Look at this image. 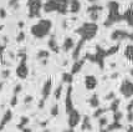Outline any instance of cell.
<instances>
[{
	"label": "cell",
	"instance_id": "obj_30",
	"mask_svg": "<svg viewBox=\"0 0 133 132\" xmlns=\"http://www.w3.org/2000/svg\"><path fill=\"white\" fill-rule=\"evenodd\" d=\"M106 111H107V109H98V107H97V110L93 112V117H95V118H99Z\"/></svg>",
	"mask_w": 133,
	"mask_h": 132
},
{
	"label": "cell",
	"instance_id": "obj_2",
	"mask_svg": "<svg viewBox=\"0 0 133 132\" xmlns=\"http://www.w3.org/2000/svg\"><path fill=\"white\" fill-rule=\"evenodd\" d=\"M97 33H98V25L96 23H93V21L83 23L80 28L76 29V34L80 36V40L85 41V42L92 40L97 35Z\"/></svg>",
	"mask_w": 133,
	"mask_h": 132
},
{
	"label": "cell",
	"instance_id": "obj_26",
	"mask_svg": "<svg viewBox=\"0 0 133 132\" xmlns=\"http://www.w3.org/2000/svg\"><path fill=\"white\" fill-rule=\"evenodd\" d=\"M29 123V117H26V116H23L21 118H20V122L17 123V128L19 130H23L24 127H26V125Z\"/></svg>",
	"mask_w": 133,
	"mask_h": 132
},
{
	"label": "cell",
	"instance_id": "obj_19",
	"mask_svg": "<svg viewBox=\"0 0 133 132\" xmlns=\"http://www.w3.org/2000/svg\"><path fill=\"white\" fill-rule=\"evenodd\" d=\"M47 46H49V49L52 50L54 52L60 51V47H58V45H57V41H56V39H55V36H54V35L50 37V40L47 41Z\"/></svg>",
	"mask_w": 133,
	"mask_h": 132
},
{
	"label": "cell",
	"instance_id": "obj_35",
	"mask_svg": "<svg viewBox=\"0 0 133 132\" xmlns=\"http://www.w3.org/2000/svg\"><path fill=\"white\" fill-rule=\"evenodd\" d=\"M113 98H116L115 97V92H112L111 91L108 95H106V97H104V100H108V101H112Z\"/></svg>",
	"mask_w": 133,
	"mask_h": 132
},
{
	"label": "cell",
	"instance_id": "obj_9",
	"mask_svg": "<svg viewBox=\"0 0 133 132\" xmlns=\"http://www.w3.org/2000/svg\"><path fill=\"white\" fill-rule=\"evenodd\" d=\"M81 121L82 116L76 109L72 110L70 114H67V123H69V127H71V128H75L77 125H80Z\"/></svg>",
	"mask_w": 133,
	"mask_h": 132
},
{
	"label": "cell",
	"instance_id": "obj_16",
	"mask_svg": "<svg viewBox=\"0 0 133 132\" xmlns=\"http://www.w3.org/2000/svg\"><path fill=\"white\" fill-rule=\"evenodd\" d=\"M123 20H126V23L133 28V5H131L123 14Z\"/></svg>",
	"mask_w": 133,
	"mask_h": 132
},
{
	"label": "cell",
	"instance_id": "obj_6",
	"mask_svg": "<svg viewBox=\"0 0 133 132\" xmlns=\"http://www.w3.org/2000/svg\"><path fill=\"white\" fill-rule=\"evenodd\" d=\"M119 93L124 98H132L133 97V81L124 79L119 85Z\"/></svg>",
	"mask_w": 133,
	"mask_h": 132
},
{
	"label": "cell",
	"instance_id": "obj_8",
	"mask_svg": "<svg viewBox=\"0 0 133 132\" xmlns=\"http://www.w3.org/2000/svg\"><path fill=\"white\" fill-rule=\"evenodd\" d=\"M111 39L113 41H122V40H133V33H128L126 30H115L112 34H111Z\"/></svg>",
	"mask_w": 133,
	"mask_h": 132
},
{
	"label": "cell",
	"instance_id": "obj_1",
	"mask_svg": "<svg viewBox=\"0 0 133 132\" xmlns=\"http://www.w3.org/2000/svg\"><path fill=\"white\" fill-rule=\"evenodd\" d=\"M52 29V23L49 19H40L37 23H35L31 26V35L36 37V39H44L47 35L50 34V31Z\"/></svg>",
	"mask_w": 133,
	"mask_h": 132
},
{
	"label": "cell",
	"instance_id": "obj_3",
	"mask_svg": "<svg viewBox=\"0 0 133 132\" xmlns=\"http://www.w3.org/2000/svg\"><path fill=\"white\" fill-rule=\"evenodd\" d=\"M70 0H47L44 4V11L45 12H54L56 11L61 15H66L69 11Z\"/></svg>",
	"mask_w": 133,
	"mask_h": 132
},
{
	"label": "cell",
	"instance_id": "obj_29",
	"mask_svg": "<svg viewBox=\"0 0 133 132\" xmlns=\"http://www.w3.org/2000/svg\"><path fill=\"white\" fill-rule=\"evenodd\" d=\"M62 85H58L57 87H56V90H55V93H54V96H55V98L56 100H60V97H61V95H62Z\"/></svg>",
	"mask_w": 133,
	"mask_h": 132
},
{
	"label": "cell",
	"instance_id": "obj_45",
	"mask_svg": "<svg viewBox=\"0 0 133 132\" xmlns=\"http://www.w3.org/2000/svg\"><path fill=\"white\" fill-rule=\"evenodd\" d=\"M87 1H90V3H96L97 0H87Z\"/></svg>",
	"mask_w": 133,
	"mask_h": 132
},
{
	"label": "cell",
	"instance_id": "obj_14",
	"mask_svg": "<svg viewBox=\"0 0 133 132\" xmlns=\"http://www.w3.org/2000/svg\"><path fill=\"white\" fill-rule=\"evenodd\" d=\"M12 118V111L11 110H8V111H5V114L3 115V117H1V121H0V132L3 131V128L11 121Z\"/></svg>",
	"mask_w": 133,
	"mask_h": 132
},
{
	"label": "cell",
	"instance_id": "obj_33",
	"mask_svg": "<svg viewBox=\"0 0 133 132\" xmlns=\"http://www.w3.org/2000/svg\"><path fill=\"white\" fill-rule=\"evenodd\" d=\"M50 114H51V116H54V117H56V116L58 115V105H54V106H52Z\"/></svg>",
	"mask_w": 133,
	"mask_h": 132
},
{
	"label": "cell",
	"instance_id": "obj_10",
	"mask_svg": "<svg viewBox=\"0 0 133 132\" xmlns=\"http://www.w3.org/2000/svg\"><path fill=\"white\" fill-rule=\"evenodd\" d=\"M65 109H66V114H70L72 110H75V107H74V101H72V86H71V85H69L67 91H66Z\"/></svg>",
	"mask_w": 133,
	"mask_h": 132
},
{
	"label": "cell",
	"instance_id": "obj_11",
	"mask_svg": "<svg viewBox=\"0 0 133 132\" xmlns=\"http://www.w3.org/2000/svg\"><path fill=\"white\" fill-rule=\"evenodd\" d=\"M97 85H98V81L96 79V76H93V75L85 76V87H86V90L92 91V90H95L97 87Z\"/></svg>",
	"mask_w": 133,
	"mask_h": 132
},
{
	"label": "cell",
	"instance_id": "obj_34",
	"mask_svg": "<svg viewBox=\"0 0 133 132\" xmlns=\"http://www.w3.org/2000/svg\"><path fill=\"white\" fill-rule=\"evenodd\" d=\"M24 39H25V33H24V31H20V33H19V35L16 36V41H17V42H21Z\"/></svg>",
	"mask_w": 133,
	"mask_h": 132
},
{
	"label": "cell",
	"instance_id": "obj_42",
	"mask_svg": "<svg viewBox=\"0 0 133 132\" xmlns=\"http://www.w3.org/2000/svg\"><path fill=\"white\" fill-rule=\"evenodd\" d=\"M21 131H23V132H32L31 130H30V128H28V127H24V128L21 130Z\"/></svg>",
	"mask_w": 133,
	"mask_h": 132
},
{
	"label": "cell",
	"instance_id": "obj_27",
	"mask_svg": "<svg viewBox=\"0 0 133 132\" xmlns=\"http://www.w3.org/2000/svg\"><path fill=\"white\" fill-rule=\"evenodd\" d=\"M37 59L39 60H46L49 56H50V52L47 51V50H40V51L37 52Z\"/></svg>",
	"mask_w": 133,
	"mask_h": 132
},
{
	"label": "cell",
	"instance_id": "obj_44",
	"mask_svg": "<svg viewBox=\"0 0 133 132\" xmlns=\"http://www.w3.org/2000/svg\"><path fill=\"white\" fill-rule=\"evenodd\" d=\"M99 132H108V131H107V128H106V130H104V128H101V131Z\"/></svg>",
	"mask_w": 133,
	"mask_h": 132
},
{
	"label": "cell",
	"instance_id": "obj_25",
	"mask_svg": "<svg viewBox=\"0 0 133 132\" xmlns=\"http://www.w3.org/2000/svg\"><path fill=\"white\" fill-rule=\"evenodd\" d=\"M122 128V125L121 122H118V121H113V123H111L107 126V131L111 132V131H115V130H121Z\"/></svg>",
	"mask_w": 133,
	"mask_h": 132
},
{
	"label": "cell",
	"instance_id": "obj_39",
	"mask_svg": "<svg viewBox=\"0 0 133 132\" xmlns=\"http://www.w3.org/2000/svg\"><path fill=\"white\" fill-rule=\"evenodd\" d=\"M16 95H14V96H12V98H11V102H10V103H11V106H15V105H16V102H17V101H16Z\"/></svg>",
	"mask_w": 133,
	"mask_h": 132
},
{
	"label": "cell",
	"instance_id": "obj_31",
	"mask_svg": "<svg viewBox=\"0 0 133 132\" xmlns=\"http://www.w3.org/2000/svg\"><path fill=\"white\" fill-rule=\"evenodd\" d=\"M118 49H119V46H118V45L112 46L111 49H108V50H107V56H110V55H113V54H116V52L118 51Z\"/></svg>",
	"mask_w": 133,
	"mask_h": 132
},
{
	"label": "cell",
	"instance_id": "obj_18",
	"mask_svg": "<svg viewBox=\"0 0 133 132\" xmlns=\"http://www.w3.org/2000/svg\"><path fill=\"white\" fill-rule=\"evenodd\" d=\"M81 130L82 131H91L92 130V125H91V121H90V117L88 116H85L82 117L81 121Z\"/></svg>",
	"mask_w": 133,
	"mask_h": 132
},
{
	"label": "cell",
	"instance_id": "obj_32",
	"mask_svg": "<svg viewBox=\"0 0 133 132\" xmlns=\"http://www.w3.org/2000/svg\"><path fill=\"white\" fill-rule=\"evenodd\" d=\"M123 117V115H122V112L118 110V111H116V112H113V121H121V118Z\"/></svg>",
	"mask_w": 133,
	"mask_h": 132
},
{
	"label": "cell",
	"instance_id": "obj_23",
	"mask_svg": "<svg viewBox=\"0 0 133 132\" xmlns=\"http://www.w3.org/2000/svg\"><path fill=\"white\" fill-rule=\"evenodd\" d=\"M119 103H121V101L118 100V98H113L112 101H111V105H110V110L112 111V112H116V111H118V107H119Z\"/></svg>",
	"mask_w": 133,
	"mask_h": 132
},
{
	"label": "cell",
	"instance_id": "obj_36",
	"mask_svg": "<svg viewBox=\"0 0 133 132\" xmlns=\"http://www.w3.org/2000/svg\"><path fill=\"white\" fill-rule=\"evenodd\" d=\"M4 49H5V46L0 44V62H3L1 60H3V55H4Z\"/></svg>",
	"mask_w": 133,
	"mask_h": 132
},
{
	"label": "cell",
	"instance_id": "obj_41",
	"mask_svg": "<svg viewBox=\"0 0 133 132\" xmlns=\"http://www.w3.org/2000/svg\"><path fill=\"white\" fill-rule=\"evenodd\" d=\"M31 101H32V97H31V96H26V97H25V103H30Z\"/></svg>",
	"mask_w": 133,
	"mask_h": 132
},
{
	"label": "cell",
	"instance_id": "obj_21",
	"mask_svg": "<svg viewBox=\"0 0 133 132\" xmlns=\"http://www.w3.org/2000/svg\"><path fill=\"white\" fill-rule=\"evenodd\" d=\"M88 103H90V106L92 107V109H97L99 106V97L97 93H93L92 96L90 97V100H88Z\"/></svg>",
	"mask_w": 133,
	"mask_h": 132
},
{
	"label": "cell",
	"instance_id": "obj_17",
	"mask_svg": "<svg viewBox=\"0 0 133 132\" xmlns=\"http://www.w3.org/2000/svg\"><path fill=\"white\" fill-rule=\"evenodd\" d=\"M75 47V40L72 39V37H66L64 40V44H62V50H64L65 52H69L71 51L72 49Z\"/></svg>",
	"mask_w": 133,
	"mask_h": 132
},
{
	"label": "cell",
	"instance_id": "obj_4",
	"mask_svg": "<svg viewBox=\"0 0 133 132\" xmlns=\"http://www.w3.org/2000/svg\"><path fill=\"white\" fill-rule=\"evenodd\" d=\"M107 8H108V16H107V20L104 21V26H112L113 24L118 23L123 20V15L119 14V5L117 1H108L107 4Z\"/></svg>",
	"mask_w": 133,
	"mask_h": 132
},
{
	"label": "cell",
	"instance_id": "obj_37",
	"mask_svg": "<svg viewBox=\"0 0 133 132\" xmlns=\"http://www.w3.org/2000/svg\"><path fill=\"white\" fill-rule=\"evenodd\" d=\"M0 17H1V19L6 17V10L4 8H0Z\"/></svg>",
	"mask_w": 133,
	"mask_h": 132
},
{
	"label": "cell",
	"instance_id": "obj_40",
	"mask_svg": "<svg viewBox=\"0 0 133 132\" xmlns=\"http://www.w3.org/2000/svg\"><path fill=\"white\" fill-rule=\"evenodd\" d=\"M9 75H10V71H9V70L3 71V77H9Z\"/></svg>",
	"mask_w": 133,
	"mask_h": 132
},
{
	"label": "cell",
	"instance_id": "obj_28",
	"mask_svg": "<svg viewBox=\"0 0 133 132\" xmlns=\"http://www.w3.org/2000/svg\"><path fill=\"white\" fill-rule=\"evenodd\" d=\"M98 125H99V128H104L106 126H108V120H107V117L101 116L98 118Z\"/></svg>",
	"mask_w": 133,
	"mask_h": 132
},
{
	"label": "cell",
	"instance_id": "obj_5",
	"mask_svg": "<svg viewBox=\"0 0 133 132\" xmlns=\"http://www.w3.org/2000/svg\"><path fill=\"white\" fill-rule=\"evenodd\" d=\"M28 6V16L30 19L40 16V11L44 9V4L41 0H28L26 3Z\"/></svg>",
	"mask_w": 133,
	"mask_h": 132
},
{
	"label": "cell",
	"instance_id": "obj_12",
	"mask_svg": "<svg viewBox=\"0 0 133 132\" xmlns=\"http://www.w3.org/2000/svg\"><path fill=\"white\" fill-rule=\"evenodd\" d=\"M51 91H52V80L47 79L44 82V86H42V90H41V95H42V100L44 101H46V98L50 96Z\"/></svg>",
	"mask_w": 133,
	"mask_h": 132
},
{
	"label": "cell",
	"instance_id": "obj_22",
	"mask_svg": "<svg viewBox=\"0 0 133 132\" xmlns=\"http://www.w3.org/2000/svg\"><path fill=\"white\" fill-rule=\"evenodd\" d=\"M72 80H74V75L71 74V72H64V74H62V82H64V84L71 85Z\"/></svg>",
	"mask_w": 133,
	"mask_h": 132
},
{
	"label": "cell",
	"instance_id": "obj_13",
	"mask_svg": "<svg viewBox=\"0 0 133 132\" xmlns=\"http://www.w3.org/2000/svg\"><path fill=\"white\" fill-rule=\"evenodd\" d=\"M85 62H86V58L78 59V60H75V62H74L72 67H71V74H72V75L78 74V72L81 71V69L83 67Z\"/></svg>",
	"mask_w": 133,
	"mask_h": 132
},
{
	"label": "cell",
	"instance_id": "obj_15",
	"mask_svg": "<svg viewBox=\"0 0 133 132\" xmlns=\"http://www.w3.org/2000/svg\"><path fill=\"white\" fill-rule=\"evenodd\" d=\"M81 10V3L80 0H70L69 4V11L71 14H77Z\"/></svg>",
	"mask_w": 133,
	"mask_h": 132
},
{
	"label": "cell",
	"instance_id": "obj_46",
	"mask_svg": "<svg viewBox=\"0 0 133 132\" xmlns=\"http://www.w3.org/2000/svg\"><path fill=\"white\" fill-rule=\"evenodd\" d=\"M131 74H132V76H133V69H132V71H131Z\"/></svg>",
	"mask_w": 133,
	"mask_h": 132
},
{
	"label": "cell",
	"instance_id": "obj_38",
	"mask_svg": "<svg viewBox=\"0 0 133 132\" xmlns=\"http://www.w3.org/2000/svg\"><path fill=\"white\" fill-rule=\"evenodd\" d=\"M21 89H23V87H21V85H16V86H15V89H14V95H17L19 92L21 91Z\"/></svg>",
	"mask_w": 133,
	"mask_h": 132
},
{
	"label": "cell",
	"instance_id": "obj_43",
	"mask_svg": "<svg viewBox=\"0 0 133 132\" xmlns=\"http://www.w3.org/2000/svg\"><path fill=\"white\" fill-rule=\"evenodd\" d=\"M62 132H75V131H74V128H71V127H70L69 130H64Z\"/></svg>",
	"mask_w": 133,
	"mask_h": 132
},
{
	"label": "cell",
	"instance_id": "obj_24",
	"mask_svg": "<svg viewBox=\"0 0 133 132\" xmlns=\"http://www.w3.org/2000/svg\"><path fill=\"white\" fill-rule=\"evenodd\" d=\"M102 10H103V6L97 5V4H93V5L88 6L87 12H88V14H90V12H102Z\"/></svg>",
	"mask_w": 133,
	"mask_h": 132
},
{
	"label": "cell",
	"instance_id": "obj_7",
	"mask_svg": "<svg viewBox=\"0 0 133 132\" xmlns=\"http://www.w3.org/2000/svg\"><path fill=\"white\" fill-rule=\"evenodd\" d=\"M20 56H21V60H20V64L17 65L16 67V76L19 79L24 80V79H26L29 76V66L26 64V55L21 54Z\"/></svg>",
	"mask_w": 133,
	"mask_h": 132
},
{
	"label": "cell",
	"instance_id": "obj_20",
	"mask_svg": "<svg viewBox=\"0 0 133 132\" xmlns=\"http://www.w3.org/2000/svg\"><path fill=\"white\" fill-rule=\"evenodd\" d=\"M124 58L127 59L128 61L133 62V44H129V45L126 46V49H124Z\"/></svg>",
	"mask_w": 133,
	"mask_h": 132
}]
</instances>
